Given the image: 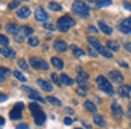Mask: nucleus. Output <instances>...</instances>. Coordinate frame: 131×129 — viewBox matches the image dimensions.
Instances as JSON below:
<instances>
[{
  "label": "nucleus",
  "mask_w": 131,
  "mask_h": 129,
  "mask_svg": "<svg viewBox=\"0 0 131 129\" xmlns=\"http://www.w3.org/2000/svg\"><path fill=\"white\" fill-rule=\"evenodd\" d=\"M117 91H118V94L121 95V97L127 98V97H130V95H131V87L130 86H120Z\"/></svg>",
  "instance_id": "ddd939ff"
},
{
  "label": "nucleus",
  "mask_w": 131,
  "mask_h": 129,
  "mask_svg": "<svg viewBox=\"0 0 131 129\" xmlns=\"http://www.w3.org/2000/svg\"><path fill=\"white\" fill-rule=\"evenodd\" d=\"M23 90H24V91H27V93H32V91H34L32 88H30V87H27V86H23Z\"/></svg>",
  "instance_id": "de8ad7c7"
},
{
  "label": "nucleus",
  "mask_w": 131,
  "mask_h": 129,
  "mask_svg": "<svg viewBox=\"0 0 131 129\" xmlns=\"http://www.w3.org/2000/svg\"><path fill=\"white\" fill-rule=\"evenodd\" d=\"M76 81H78V84H79V87H83V88H86V90L89 88V84H88V81H86V80H83V79L78 77Z\"/></svg>",
  "instance_id": "2f4dec72"
},
{
  "label": "nucleus",
  "mask_w": 131,
  "mask_h": 129,
  "mask_svg": "<svg viewBox=\"0 0 131 129\" xmlns=\"http://www.w3.org/2000/svg\"><path fill=\"white\" fill-rule=\"evenodd\" d=\"M99 27H100V30H102L106 35H111V32H113V30H111V28L108 27L104 21H99Z\"/></svg>",
  "instance_id": "a211bd4d"
},
{
  "label": "nucleus",
  "mask_w": 131,
  "mask_h": 129,
  "mask_svg": "<svg viewBox=\"0 0 131 129\" xmlns=\"http://www.w3.org/2000/svg\"><path fill=\"white\" fill-rule=\"evenodd\" d=\"M124 48H125V49H127L128 52L131 53V44H130V42H125V44H124Z\"/></svg>",
  "instance_id": "c03bdc74"
},
{
  "label": "nucleus",
  "mask_w": 131,
  "mask_h": 129,
  "mask_svg": "<svg viewBox=\"0 0 131 129\" xmlns=\"http://www.w3.org/2000/svg\"><path fill=\"white\" fill-rule=\"evenodd\" d=\"M44 28H47V30H55L54 25H52V24H48V22H44Z\"/></svg>",
  "instance_id": "79ce46f5"
},
{
  "label": "nucleus",
  "mask_w": 131,
  "mask_h": 129,
  "mask_svg": "<svg viewBox=\"0 0 131 129\" xmlns=\"http://www.w3.org/2000/svg\"><path fill=\"white\" fill-rule=\"evenodd\" d=\"M4 80H6V76H3L2 73H0V81H4Z\"/></svg>",
  "instance_id": "864d4df0"
},
{
  "label": "nucleus",
  "mask_w": 131,
  "mask_h": 129,
  "mask_svg": "<svg viewBox=\"0 0 131 129\" xmlns=\"http://www.w3.org/2000/svg\"><path fill=\"white\" fill-rule=\"evenodd\" d=\"M14 107H16V108H18V109H21V111H23V107H24V104H23V102H17Z\"/></svg>",
  "instance_id": "a18cd8bd"
},
{
  "label": "nucleus",
  "mask_w": 131,
  "mask_h": 129,
  "mask_svg": "<svg viewBox=\"0 0 131 129\" xmlns=\"http://www.w3.org/2000/svg\"><path fill=\"white\" fill-rule=\"evenodd\" d=\"M88 42H89V45H90V46L93 48L94 50H97V53L103 55L104 58H108V59H110L111 56H113V53L110 52V49L104 48V46H103V45L100 44L99 41H97L96 38H93V36H89V38H88Z\"/></svg>",
  "instance_id": "f03ea898"
},
{
  "label": "nucleus",
  "mask_w": 131,
  "mask_h": 129,
  "mask_svg": "<svg viewBox=\"0 0 131 129\" xmlns=\"http://www.w3.org/2000/svg\"><path fill=\"white\" fill-rule=\"evenodd\" d=\"M21 109H18V108H13L12 111H10V118H12V119H20L21 118Z\"/></svg>",
  "instance_id": "4be33fe9"
},
{
  "label": "nucleus",
  "mask_w": 131,
  "mask_h": 129,
  "mask_svg": "<svg viewBox=\"0 0 131 129\" xmlns=\"http://www.w3.org/2000/svg\"><path fill=\"white\" fill-rule=\"evenodd\" d=\"M17 64H18V67H20V69H23V70H27V69H28V64H27V62L24 60V59H18V60H17Z\"/></svg>",
  "instance_id": "7c9ffc66"
},
{
  "label": "nucleus",
  "mask_w": 131,
  "mask_h": 129,
  "mask_svg": "<svg viewBox=\"0 0 131 129\" xmlns=\"http://www.w3.org/2000/svg\"><path fill=\"white\" fill-rule=\"evenodd\" d=\"M7 100V95L6 94H0V102H3V101Z\"/></svg>",
  "instance_id": "49530a36"
},
{
  "label": "nucleus",
  "mask_w": 131,
  "mask_h": 129,
  "mask_svg": "<svg viewBox=\"0 0 131 129\" xmlns=\"http://www.w3.org/2000/svg\"><path fill=\"white\" fill-rule=\"evenodd\" d=\"M37 84H38V86H40L42 90H45L47 93H51L52 88H54V87H52L47 80H44V79H38V80H37Z\"/></svg>",
  "instance_id": "f8f14e48"
},
{
  "label": "nucleus",
  "mask_w": 131,
  "mask_h": 129,
  "mask_svg": "<svg viewBox=\"0 0 131 129\" xmlns=\"http://www.w3.org/2000/svg\"><path fill=\"white\" fill-rule=\"evenodd\" d=\"M72 122H73L72 118H65V119H63V123H65V125H71Z\"/></svg>",
  "instance_id": "37998d69"
},
{
  "label": "nucleus",
  "mask_w": 131,
  "mask_h": 129,
  "mask_svg": "<svg viewBox=\"0 0 131 129\" xmlns=\"http://www.w3.org/2000/svg\"><path fill=\"white\" fill-rule=\"evenodd\" d=\"M72 11L75 14H78L82 18H88L89 14H90V10H89V6L86 4L82 0H75L73 4H72Z\"/></svg>",
  "instance_id": "f257e3e1"
},
{
  "label": "nucleus",
  "mask_w": 131,
  "mask_h": 129,
  "mask_svg": "<svg viewBox=\"0 0 131 129\" xmlns=\"http://www.w3.org/2000/svg\"><path fill=\"white\" fill-rule=\"evenodd\" d=\"M9 38L6 35H0V45H3V46H7L9 45Z\"/></svg>",
  "instance_id": "f704fd0d"
},
{
  "label": "nucleus",
  "mask_w": 131,
  "mask_h": 129,
  "mask_svg": "<svg viewBox=\"0 0 131 129\" xmlns=\"http://www.w3.org/2000/svg\"><path fill=\"white\" fill-rule=\"evenodd\" d=\"M38 44H40V39H38L37 36H31V38L28 39V45H30V46H37Z\"/></svg>",
  "instance_id": "473e14b6"
},
{
  "label": "nucleus",
  "mask_w": 131,
  "mask_h": 129,
  "mask_svg": "<svg viewBox=\"0 0 131 129\" xmlns=\"http://www.w3.org/2000/svg\"><path fill=\"white\" fill-rule=\"evenodd\" d=\"M13 74L16 76V79H18V80L23 81V83H26V81H27V77L21 72H18V70H14V72H13Z\"/></svg>",
  "instance_id": "cd10ccee"
},
{
  "label": "nucleus",
  "mask_w": 131,
  "mask_h": 129,
  "mask_svg": "<svg viewBox=\"0 0 131 129\" xmlns=\"http://www.w3.org/2000/svg\"><path fill=\"white\" fill-rule=\"evenodd\" d=\"M65 114H73V109H72V108H65Z\"/></svg>",
  "instance_id": "3c124183"
},
{
  "label": "nucleus",
  "mask_w": 131,
  "mask_h": 129,
  "mask_svg": "<svg viewBox=\"0 0 131 129\" xmlns=\"http://www.w3.org/2000/svg\"><path fill=\"white\" fill-rule=\"evenodd\" d=\"M71 49H72V52H73V55H75V56H78V58H82V56L85 55V52H83V50L80 49V48L75 46V45H72Z\"/></svg>",
  "instance_id": "bb28decb"
},
{
  "label": "nucleus",
  "mask_w": 131,
  "mask_h": 129,
  "mask_svg": "<svg viewBox=\"0 0 131 129\" xmlns=\"http://www.w3.org/2000/svg\"><path fill=\"white\" fill-rule=\"evenodd\" d=\"M18 28L20 27H17V24H14V22H9V24L6 25V31L9 34H17V31H18Z\"/></svg>",
  "instance_id": "6ab92c4d"
},
{
  "label": "nucleus",
  "mask_w": 131,
  "mask_h": 129,
  "mask_svg": "<svg viewBox=\"0 0 131 129\" xmlns=\"http://www.w3.org/2000/svg\"><path fill=\"white\" fill-rule=\"evenodd\" d=\"M28 97L31 98L32 101H38V102H44V101H45V100H44V98L41 97L40 94H38L37 91H32V93H30V95H28Z\"/></svg>",
  "instance_id": "393cba45"
},
{
  "label": "nucleus",
  "mask_w": 131,
  "mask_h": 129,
  "mask_svg": "<svg viewBox=\"0 0 131 129\" xmlns=\"http://www.w3.org/2000/svg\"><path fill=\"white\" fill-rule=\"evenodd\" d=\"M89 30H90L92 32H94V34L97 32V28H96V27H93V25H89Z\"/></svg>",
  "instance_id": "8fccbe9b"
},
{
  "label": "nucleus",
  "mask_w": 131,
  "mask_h": 129,
  "mask_svg": "<svg viewBox=\"0 0 131 129\" xmlns=\"http://www.w3.org/2000/svg\"><path fill=\"white\" fill-rule=\"evenodd\" d=\"M0 53L6 58H16V52L13 49H9L6 46H0Z\"/></svg>",
  "instance_id": "dca6fc26"
},
{
  "label": "nucleus",
  "mask_w": 131,
  "mask_h": 129,
  "mask_svg": "<svg viewBox=\"0 0 131 129\" xmlns=\"http://www.w3.org/2000/svg\"><path fill=\"white\" fill-rule=\"evenodd\" d=\"M16 129H28V125L27 123H20V125L16 126Z\"/></svg>",
  "instance_id": "a19ab883"
},
{
  "label": "nucleus",
  "mask_w": 131,
  "mask_h": 129,
  "mask_svg": "<svg viewBox=\"0 0 131 129\" xmlns=\"http://www.w3.org/2000/svg\"><path fill=\"white\" fill-rule=\"evenodd\" d=\"M108 74H110L111 79H113L114 83H117V84H121L123 81H124V77H123V74H121L120 72H117V70H111Z\"/></svg>",
  "instance_id": "9b49d317"
},
{
  "label": "nucleus",
  "mask_w": 131,
  "mask_h": 129,
  "mask_svg": "<svg viewBox=\"0 0 131 129\" xmlns=\"http://www.w3.org/2000/svg\"><path fill=\"white\" fill-rule=\"evenodd\" d=\"M54 48L58 52H65V50L68 49V44H66L65 41H62V39H57V41L54 42Z\"/></svg>",
  "instance_id": "9d476101"
},
{
  "label": "nucleus",
  "mask_w": 131,
  "mask_h": 129,
  "mask_svg": "<svg viewBox=\"0 0 131 129\" xmlns=\"http://www.w3.org/2000/svg\"><path fill=\"white\" fill-rule=\"evenodd\" d=\"M93 122L96 123L97 126H104L106 125V121H104V118H103L102 115H94V117H93Z\"/></svg>",
  "instance_id": "b1692460"
},
{
  "label": "nucleus",
  "mask_w": 131,
  "mask_h": 129,
  "mask_svg": "<svg viewBox=\"0 0 131 129\" xmlns=\"http://www.w3.org/2000/svg\"><path fill=\"white\" fill-rule=\"evenodd\" d=\"M18 4H20L18 0H12V2L9 3V8H10V10H14V8L18 7Z\"/></svg>",
  "instance_id": "c9c22d12"
},
{
  "label": "nucleus",
  "mask_w": 131,
  "mask_h": 129,
  "mask_svg": "<svg viewBox=\"0 0 131 129\" xmlns=\"http://www.w3.org/2000/svg\"><path fill=\"white\" fill-rule=\"evenodd\" d=\"M51 62H52V66L57 67L58 70H61L63 67V62L59 58H57V56H54V58H51Z\"/></svg>",
  "instance_id": "aec40b11"
},
{
  "label": "nucleus",
  "mask_w": 131,
  "mask_h": 129,
  "mask_svg": "<svg viewBox=\"0 0 131 129\" xmlns=\"http://www.w3.org/2000/svg\"><path fill=\"white\" fill-rule=\"evenodd\" d=\"M75 129H82V128H75Z\"/></svg>",
  "instance_id": "6e6d98bb"
},
{
  "label": "nucleus",
  "mask_w": 131,
  "mask_h": 129,
  "mask_svg": "<svg viewBox=\"0 0 131 129\" xmlns=\"http://www.w3.org/2000/svg\"><path fill=\"white\" fill-rule=\"evenodd\" d=\"M61 83H62L63 86H72V84H73L75 81H73V79H71L69 76H66V74H61Z\"/></svg>",
  "instance_id": "412c9836"
},
{
  "label": "nucleus",
  "mask_w": 131,
  "mask_h": 129,
  "mask_svg": "<svg viewBox=\"0 0 131 129\" xmlns=\"http://www.w3.org/2000/svg\"><path fill=\"white\" fill-rule=\"evenodd\" d=\"M32 32H34V31H32V28L28 27V25H23V27H20V28H18V31H17V34L14 35L16 42H21L23 39H26L27 36L31 35Z\"/></svg>",
  "instance_id": "39448f33"
},
{
  "label": "nucleus",
  "mask_w": 131,
  "mask_h": 129,
  "mask_svg": "<svg viewBox=\"0 0 131 129\" xmlns=\"http://www.w3.org/2000/svg\"><path fill=\"white\" fill-rule=\"evenodd\" d=\"M24 2H27V0H24Z\"/></svg>",
  "instance_id": "4d7b16f0"
},
{
  "label": "nucleus",
  "mask_w": 131,
  "mask_h": 129,
  "mask_svg": "<svg viewBox=\"0 0 131 129\" xmlns=\"http://www.w3.org/2000/svg\"><path fill=\"white\" fill-rule=\"evenodd\" d=\"M111 4V0H97L96 6L97 7H107V6Z\"/></svg>",
  "instance_id": "c85d7f7f"
},
{
  "label": "nucleus",
  "mask_w": 131,
  "mask_h": 129,
  "mask_svg": "<svg viewBox=\"0 0 131 129\" xmlns=\"http://www.w3.org/2000/svg\"><path fill=\"white\" fill-rule=\"evenodd\" d=\"M128 117L131 118V105H130V111H128Z\"/></svg>",
  "instance_id": "5fc2aeb1"
},
{
  "label": "nucleus",
  "mask_w": 131,
  "mask_h": 129,
  "mask_svg": "<svg viewBox=\"0 0 131 129\" xmlns=\"http://www.w3.org/2000/svg\"><path fill=\"white\" fill-rule=\"evenodd\" d=\"M85 108L88 109L89 112H93V114L96 112V109H97V108H96V105H94V104L92 102V101H89V100H88V101H85Z\"/></svg>",
  "instance_id": "a878e982"
},
{
  "label": "nucleus",
  "mask_w": 131,
  "mask_h": 129,
  "mask_svg": "<svg viewBox=\"0 0 131 129\" xmlns=\"http://www.w3.org/2000/svg\"><path fill=\"white\" fill-rule=\"evenodd\" d=\"M34 122L35 125L41 126L45 123V114L44 112H38V114H34Z\"/></svg>",
  "instance_id": "4468645a"
},
{
  "label": "nucleus",
  "mask_w": 131,
  "mask_h": 129,
  "mask_svg": "<svg viewBox=\"0 0 131 129\" xmlns=\"http://www.w3.org/2000/svg\"><path fill=\"white\" fill-rule=\"evenodd\" d=\"M107 49L113 50V52H117V50L120 49V44L117 41H114V39H108L107 41Z\"/></svg>",
  "instance_id": "f3484780"
},
{
  "label": "nucleus",
  "mask_w": 131,
  "mask_h": 129,
  "mask_svg": "<svg viewBox=\"0 0 131 129\" xmlns=\"http://www.w3.org/2000/svg\"><path fill=\"white\" fill-rule=\"evenodd\" d=\"M51 79H52V81H54L55 84H58V86H62V83H61V77H58L55 73H51Z\"/></svg>",
  "instance_id": "72a5a7b5"
},
{
  "label": "nucleus",
  "mask_w": 131,
  "mask_h": 129,
  "mask_svg": "<svg viewBox=\"0 0 131 129\" xmlns=\"http://www.w3.org/2000/svg\"><path fill=\"white\" fill-rule=\"evenodd\" d=\"M48 7L51 8L52 11H61V10H62V7H61V6L58 4V3H54V2H51V3H49V4H48Z\"/></svg>",
  "instance_id": "c756f323"
},
{
  "label": "nucleus",
  "mask_w": 131,
  "mask_h": 129,
  "mask_svg": "<svg viewBox=\"0 0 131 129\" xmlns=\"http://www.w3.org/2000/svg\"><path fill=\"white\" fill-rule=\"evenodd\" d=\"M30 14H31V10L28 7H21L17 10V17H20V18H28Z\"/></svg>",
  "instance_id": "2eb2a0df"
},
{
  "label": "nucleus",
  "mask_w": 131,
  "mask_h": 129,
  "mask_svg": "<svg viewBox=\"0 0 131 129\" xmlns=\"http://www.w3.org/2000/svg\"><path fill=\"white\" fill-rule=\"evenodd\" d=\"M0 73H2L3 76H9L10 73H13V72L10 69H7V67H0Z\"/></svg>",
  "instance_id": "4c0bfd02"
},
{
  "label": "nucleus",
  "mask_w": 131,
  "mask_h": 129,
  "mask_svg": "<svg viewBox=\"0 0 131 129\" xmlns=\"http://www.w3.org/2000/svg\"><path fill=\"white\" fill-rule=\"evenodd\" d=\"M118 28H120V31L124 32V34H131V17L130 18L121 20L120 24H118Z\"/></svg>",
  "instance_id": "6e6552de"
},
{
  "label": "nucleus",
  "mask_w": 131,
  "mask_h": 129,
  "mask_svg": "<svg viewBox=\"0 0 131 129\" xmlns=\"http://www.w3.org/2000/svg\"><path fill=\"white\" fill-rule=\"evenodd\" d=\"M96 83L99 84V88L102 91L107 93V94H114V88H113V84L104 77V76H97L96 77Z\"/></svg>",
  "instance_id": "20e7f679"
},
{
  "label": "nucleus",
  "mask_w": 131,
  "mask_h": 129,
  "mask_svg": "<svg viewBox=\"0 0 131 129\" xmlns=\"http://www.w3.org/2000/svg\"><path fill=\"white\" fill-rule=\"evenodd\" d=\"M111 114L114 118H121L123 117V108L120 107V104L113 102L111 104Z\"/></svg>",
  "instance_id": "1a4fd4ad"
},
{
  "label": "nucleus",
  "mask_w": 131,
  "mask_h": 129,
  "mask_svg": "<svg viewBox=\"0 0 131 129\" xmlns=\"http://www.w3.org/2000/svg\"><path fill=\"white\" fill-rule=\"evenodd\" d=\"M30 63L37 70H48L49 69V64L45 60H42L41 58H37V56H31L30 58Z\"/></svg>",
  "instance_id": "423d86ee"
},
{
  "label": "nucleus",
  "mask_w": 131,
  "mask_h": 129,
  "mask_svg": "<svg viewBox=\"0 0 131 129\" xmlns=\"http://www.w3.org/2000/svg\"><path fill=\"white\" fill-rule=\"evenodd\" d=\"M75 24H76V22H75V20L72 18V17H69V16H62V17H61V18L57 21L58 30L62 31V32H66L69 28L75 27Z\"/></svg>",
  "instance_id": "7ed1b4c3"
},
{
  "label": "nucleus",
  "mask_w": 131,
  "mask_h": 129,
  "mask_svg": "<svg viewBox=\"0 0 131 129\" xmlns=\"http://www.w3.org/2000/svg\"><path fill=\"white\" fill-rule=\"evenodd\" d=\"M28 108H30V111L32 112V115H34V114H38V112H42V109H41V107L38 105L37 102H31V104L28 105Z\"/></svg>",
  "instance_id": "5701e85b"
},
{
  "label": "nucleus",
  "mask_w": 131,
  "mask_h": 129,
  "mask_svg": "<svg viewBox=\"0 0 131 129\" xmlns=\"http://www.w3.org/2000/svg\"><path fill=\"white\" fill-rule=\"evenodd\" d=\"M88 50H89V55H90V56H93V58H96V56H97V52H94V49L92 46H89Z\"/></svg>",
  "instance_id": "ea45409f"
},
{
  "label": "nucleus",
  "mask_w": 131,
  "mask_h": 129,
  "mask_svg": "<svg viewBox=\"0 0 131 129\" xmlns=\"http://www.w3.org/2000/svg\"><path fill=\"white\" fill-rule=\"evenodd\" d=\"M34 17H35V20H37V21H42V22H45L49 18V17H48V13H47V11L44 10L42 7H37V8H35Z\"/></svg>",
  "instance_id": "0eeeda50"
},
{
  "label": "nucleus",
  "mask_w": 131,
  "mask_h": 129,
  "mask_svg": "<svg viewBox=\"0 0 131 129\" xmlns=\"http://www.w3.org/2000/svg\"><path fill=\"white\" fill-rule=\"evenodd\" d=\"M4 122H6V121H4V118H3V117H0V126H3Z\"/></svg>",
  "instance_id": "603ef678"
},
{
  "label": "nucleus",
  "mask_w": 131,
  "mask_h": 129,
  "mask_svg": "<svg viewBox=\"0 0 131 129\" xmlns=\"http://www.w3.org/2000/svg\"><path fill=\"white\" fill-rule=\"evenodd\" d=\"M76 93L79 95H82V97H85V95H86V88H83V87H78Z\"/></svg>",
  "instance_id": "58836bf2"
},
{
  "label": "nucleus",
  "mask_w": 131,
  "mask_h": 129,
  "mask_svg": "<svg viewBox=\"0 0 131 129\" xmlns=\"http://www.w3.org/2000/svg\"><path fill=\"white\" fill-rule=\"evenodd\" d=\"M123 6H124L125 8H128V10L131 11V3H127V2H124V4H123Z\"/></svg>",
  "instance_id": "09e8293b"
},
{
  "label": "nucleus",
  "mask_w": 131,
  "mask_h": 129,
  "mask_svg": "<svg viewBox=\"0 0 131 129\" xmlns=\"http://www.w3.org/2000/svg\"><path fill=\"white\" fill-rule=\"evenodd\" d=\"M47 100H48V101H49V102H51V104H55V105H61V101L58 100V98L52 97V95H49V97L47 98Z\"/></svg>",
  "instance_id": "e433bc0d"
}]
</instances>
